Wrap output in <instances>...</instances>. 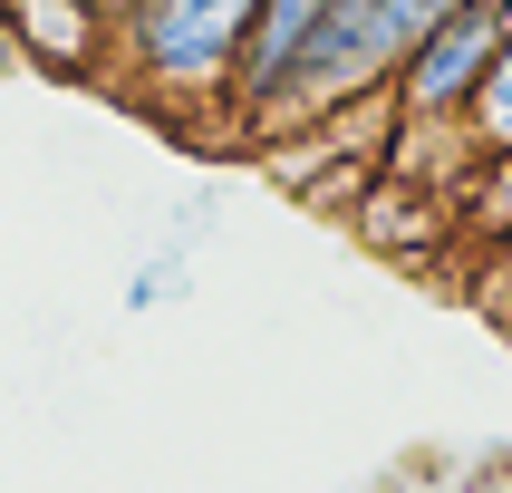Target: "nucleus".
I'll use <instances>...</instances> for the list:
<instances>
[{
  "label": "nucleus",
  "instance_id": "nucleus-6",
  "mask_svg": "<svg viewBox=\"0 0 512 493\" xmlns=\"http://www.w3.org/2000/svg\"><path fill=\"white\" fill-rule=\"evenodd\" d=\"M503 145H512V29L493 49V78L474 97V116H464V155H503Z\"/></svg>",
  "mask_w": 512,
  "mask_h": 493
},
{
  "label": "nucleus",
  "instance_id": "nucleus-7",
  "mask_svg": "<svg viewBox=\"0 0 512 493\" xmlns=\"http://www.w3.org/2000/svg\"><path fill=\"white\" fill-rule=\"evenodd\" d=\"M464 223L493 232V242H512V145L503 155H474V203H464Z\"/></svg>",
  "mask_w": 512,
  "mask_h": 493
},
{
  "label": "nucleus",
  "instance_id": "nucleus-4",
  "mask_svg": "<svg viewBox=\"0 0 512 493\" xmlns=\"http://www.w3.org/2000/svg\"><path fill=\"white\" fill-rule=\"evenodd\" d=\"M329 20V0H261L252 29H242V49H232V78H223V107L242 126H271V107L290 97V68H300V39Z\"/></svg>",
  "mask_w": 512,
  "mask_h": 493
},
{
  "label": "nucleus",
  "instance_id": "nucleus-5",
  "mask_svg": "<svg viewBox=\"0 0 512 493\" xmlns=\"http://www.w3.org/2000/svg\"><path fill=\"white\" fill-rule=\"evenodd\" d=\"M0 10L20 29L29 68H49V78H97V68H116L107 0H0Z\"/></svg>",
  "mask_w": 512,
  "mask_h": 493
},
{
  "label": "nucleus",
  "instance_id": "nucleus-2",
  "mask_svg": "<svg viewBox=\"0 0 512 493\" xmlns=\"http://www.w3.org/2000/svg\"><path fill=\"white\" fill-rule=\"evenodd\" d=\"M397 58H406V29L387 20V0H329V20L300 39L290 97L271 107L261 145H271V136H300V126L358 107V97H377V87H397Z\"/></svg>",
  "mask_w": 512,
  "mask_h": 493
},
{
  "label": "nucleus",
  "instance_id": "nucleus-1",
  "mask_svg": "<svg viewBox=\"0 0 512 493\" xmlns=\"http://www.w3.org/2000/svg\"><path fill=\"white\" fill-rule=\"evenodd\" d=\"M252 10L261 0H136L116 20V68L165 116L223 107V78H232V49H242Z\"/></svg>",
  "mask_w": 512,
  "mask_h": 493
},
{
  "label": "nucleus",
  "instance_id": "nucleus-9",
  "mask_svg": "<svg viewBox=\"0 0 512 493\" xmlns=\"http://www.w3.org/2000/svg\"><path fill=\"white\" fill-rule=\"evenodd\" d=\"M455 10H464V0H387V20H397L406 39H426V29H435V20H455Z\"/></svg>",
  "mask_w": 512,
  "mask_h": 493
},
{
  "label": "nucleus",
  "instance_id": "nucleus-10",
  "mask_svg": "<svg viewBox=\"0 0 512 493\" xmlns=\"http://www.w3.org/2000/svg\"><path fill=\"white\" fill-rule=\"evenodd\" d=\"M10 68H29V49H20V29H10V10H0V78Z\"/></svg>",
  "mask_w": 512,
  "mask_h": 493
},
{
  "label": "nucleus",
  "instance_id": "nucleus-3",
  "mask_svg": "<svg viewBox=\"0 0 512 493\" xmlns=\"http://www.w3.org/2000/svg\"><path fill=\"white\" fill-rule=\"evenodd\" d=\"M503 29H512L503 10L464 0L455 20H435L426 39H406V58H397V107H406V126H464L474 97H484V78H493Z\"/></svg>",
  "mask_w": 512,
  "mask_h": 493
},
{
  "label": "nucleus",
  "instance_id": "nucleus-8",
  "mask_svg": "<svg viewBox=\"0 0 512 493\" xmlns=\"http://www.w3.org/2000/svg\"><path fill=\"white\" fill-rule=\"evenodd\" d=\"M174 281H184V261H174V252H165V261H145L136 281H126V310H165V290H174Z\"/></svg>",
  "mask_w": 512,
  "mask_h": 493
}]
</instances>
